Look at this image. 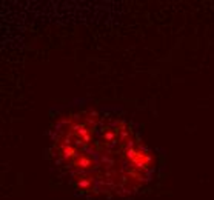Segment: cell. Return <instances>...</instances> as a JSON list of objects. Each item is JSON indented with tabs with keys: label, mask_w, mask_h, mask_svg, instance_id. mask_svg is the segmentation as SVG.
<instances>
[{
	"label": "cell",
	"mask_w": 214,
	"mask_h": 200,
	"mask_svg": "<svg viewBox=\"0 0 214 200\" xmlns=\"http://www.w3.org/2000/svg\"><path fill=\"white\" fill-rule=\"evenodd\" d=\"M50 155L76 191L96 198L130 197L156 173L154 152L131 120L116 106L85 100L57 109Z\"/></svg>",
	"instance_id": "6da1fadb"
}]
</instances>
